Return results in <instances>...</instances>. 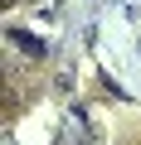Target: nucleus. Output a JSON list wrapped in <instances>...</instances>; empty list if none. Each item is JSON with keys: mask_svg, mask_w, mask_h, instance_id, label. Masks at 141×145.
I'll list each match as a JSON object with an SVG mask.
<instances>
[{"mask_svg": "<svg viewBox=\"0 0 141 145\" xmlns=\"http://www.w3.org/2000/svg\"><path fill=\"white\" fill-rule=\"evenodd\" d=\"M10 39H15V44H20V48H24V53H34V58H39V53H44V44H39V39H34V34H24V29H10Z\"/></svg>", "mask_w": 141, "mask_h": 145, "instance_id": "nucleus-1", "label": "nucleus"}]
</instances>
